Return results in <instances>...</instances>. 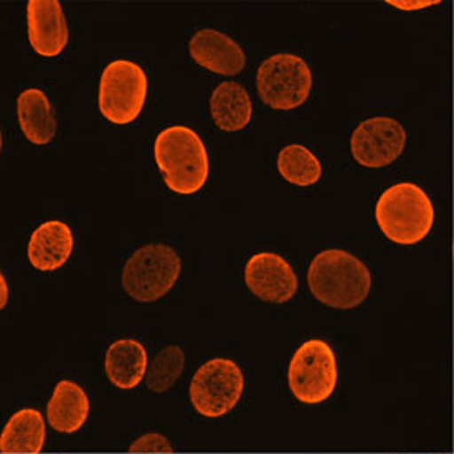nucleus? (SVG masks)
Returning <instances> with one entry per match:
<instances>
[{
	"label": "nucleus",
	"mask_w": 454,
	"mask_h": 454,
	"mask_svg": "<svg viewBox=\"0 0 454 454\" xmlns=\"http://www.w3.org/2000/svg\"><path fill=\"white\" fill-rule=\"evenodd\" d=\"M312 296L333 309H354L371 293L369 268L344 250H325L314 256L308 270Z\"/></svg>",
	"instance_id": "obj_1"
},
{
	"label": "nucleus",
	"mask_w": 454,
	"mask_h": 454,
	"mask_svg": "<svg viewBox=\"0 0 454 454\" xmlns=\"http://www.w3.org/2000/svg\"><path fill=\"white\" fill-rule=\"evenodd\" d=\"M154 157L168 189L192 195L204 189L208 179V154L204 141L185 126H170L159 132Z\"/></svg>",
	"instance_id": "obj_2"
},
{
	"label": "nucleus",
	"mask_w": 454,
	"mask_h": 454,
	"mask_svg": "<svg viewBox=\"0 0 454 454\" xmlns=\"http://www.w3.org/2000/svg\"><path fill=\"white\" fill-rule=\"evenodd\" d=\"M375 220L383 235L396 245H415L430 233L434 208L427 192L402 182L383 192L375 207Z\"/></svg>",
	"instance_id": "obj_3"
},
{
	"label": "nucleus",
	"mask_w": 454,
	"mask_h": 454,
	"mask_svg": "<svg viewBox=\"0 0 454 454\" xmlns=\"http://www.w3.org/2000/svg\"><path fill=\"white\" fill-rule=\"evenodd\" d=\"M182 262L177 251L164 243L134 251L122 268L121 283L126 294L139 302L164 298L179 279Z\"/></svg>",
	"instance_id": "obj_4"
},
{
	"label": "nucleus",
	"mask_w": 454,
	"mask_h": 454,
	"mask_svg": "<svg viewBox=\"0 0 454 454\" xmlns=\"http://www.w3.org/2000/svg\"><path fill=\"white\" fill-rule=\"evenodd\" d=\"M289 390L306 405H317L334 394L337 385V362L334 350L319 339L299 347L289 362Z\"/></svg>",
	"instance_id": "obj_5"
},
{
	"label": "nucleus",
	"mask_w": 454,
	"mask_h": 454,
	"mask_svg": "<svg viewBox=\"0 0 454 454\" xmlns=\"http://www.w3.org/2000/svg\"><path fill=\"white\" fill-rule=\"evenodd\" d=\"M147 96V76L129 60L111 61L99 82L98 106L113 124H131L141 114Z\"/></svg>",
	"instance_id": "obj_6"
},
{
	"label": "nucleus",
	"mask_w": 454,
	"mask_h": 454,
	"mask_svg": "<svg viewBox=\"0 0 454 454\" xmlns=\"http://www.w3.org/2000/svg\"><path fill=\"white\" fill-rule=\"evenodd\" d=\"M256 86L266 106L276 111L296 109L311 95V68L296 55L279 53L262 63Z\"/></svg>",
	"instance_id": "obj_7"
},
{
	"label": "nucleus",
	"mask_w": 454,
	"mask_h": 454,
	"mask_svg": "<svg viewBox=\"0 0 454 454\" xmlns=\"http://www.w3.org/2000/svg\"><path fill=\"white\" fill-rule=\"evenodd\" d=\"M243 388V372L233 360L212 359L195 372L189 394L199 415L220 419L237 407Z\"/></svg>",
	"instance_id": "obj_8"
},
{
	"label": "nucleus",
	"mask_w": 454,
	"mask_h": 454,
	"mask_svg": "<svg viewBox=\"0 0 454 454\" xmlns=\"http://www.w3.org/2000/svg\"><path fill=\"white\" fill-rule=\"evenodd\" d=\"M405 143V128L398 121L380 116L357 126L350 137V151L362 168H380L402 156Z\"/></svg>",
	"instance_id": "obj_9"
},
{
	"label": "nucleus",
	"mask_w": 454,
	"mask_h": 454,
	"mask_svg": "<svg viewBox=\"0 0 454 454\" xmlns=\"http://www.w3.org/2000/svg\"><path fill=\"white\" fill-rule=\"evenodd\" d=\"M245 283L264 302L285 304L296 296L298 276L291 264L276 253H258L245 268Z\"/></svg>",
	"instance_id": "obj_10"
},
{
	"label": "nucleus",
	"mask_w": 454,
	"mask_h": 454,
	"mask_svg": "<svg viewBox=\"0 0 454 454\" xmlns=\"http://www.w3.org/2000/svg\"><path fill=\"white\" fill-rule=\"evenodd\" d=\"M28 40L38 55L59 57L68 45V24L59 0H30L27 5Z\"/></svg>",
	"instance_id": "obj_11"
},
{
	"label": "nucleus",
	"mask_w": 454,
	"mask_h": 454,
	"mask_svg": "<svg viewBox=\"0 0 454 454\" xmlns=\"http://www.w3.org/2000/svg\"><path fill=\"white\" fill-rule=\"evenodd\" d=\"M189 51L197 65L222 76H235L247 65L243 48L233 38L214 28L199 30L192 36Z\"/></svg>",
	"instance_id": "obj_12"
},
{
	"label": "nucleus",
	"mask_w": 454,
	"mask_h": 454,
	"mask_svg": "<svg viewBox=\"0 0 454 454\" xmlns=\"http://www.w3.org/2000/svg\"><path fill=\"white\" fill-rule=\"evenodd\" d=\"M73 251L70 227L59 220L36 228L28 241V262L38 271H57L68 262Z\"/></svg>",
	"instance_id": "obj_13"
},
{
	"label": "nucleus",
	"mask_w": 454,
	"mask_h": 454,
	"mask_svg": "<svg viewBox=\"0 0 454 454\" xmlns=\"http://www.w3.org/2000/svg\"><path fill=\"white\" fill-rule=\"evenodd\" d=\"M147 352L134 339H121L111 344L105 359L109 382L121 390H132L143 382L147 373Z\"/></svg>",
	"instance_id": "obj_14"
},
{
	"label": "nucleus",
	"mask_w": 454,
	"mask_h": 454,
	"mask_svg": "<svg viewBox=\"0 0 454 454\" xmlns=\"http://www.w3.org/2000/svg\"><path fill=\"white\" fill-rule=\"evenodd\" d=\"M90 415V400L78 383L61 380L48 402V425L59 433H76Z\"/></svg>",
	"instance_id": "obj_15"
},
{
	"label": "nucleus",
	"mask_w": 454,
	"mask_h": 454,
	"mask_svg": "<svg viewBox=\"0 0 454 454\" xmlns=\"http://www.w3.org/2000/svg\"><path fill=\"white\" fill-rule=\"evenodd\" d=\"M17 114L20 129L30 143L45 145L57 136V120L43 91L25 90L17 99Z\"/></svg>",
	"instance_id": "obj_16"
},
{
	"label": "nucleus",
	"mask_w": 454,
	"mask_h": 454,
	"mask_svg": "<svg viewBox=\"0 0 454 454\" xmlns=\"http://www.w3.org/2000/svg\"><path fill=\"white\" fill-rule=\"evenodd\" d=\"M210 113L218 129L227 132L241 131L250 124V95L235 82L220 83L210 98Z\"/></svg>",
	"instance_id": "obj_17"
},
{
	"label": "nucleus",
	"mask_w": 454,
	"mask_h": 454,
	"mask_svg": "<svg viewBox=\"0 0 454 454\" xmlns=\"http://www.w3.org/2000/svg\"><path fill=\"white\" fill-rule=\"evenodd\" d=\"M47 438L45 421L38 410L24 408L12 415L0 436L2 453H40Z\"/></svg>",
	"instance_id": "obj_18"
},
{
	"label": "nucleus",
	"mask_w": 454,
	"mask_h": 454,
	"mask_svg": "<svg viewBox=\"0 0 454 454\" xmlns=\"http://www.w3.org/2000/svg\"><path fill=\"white\" fill-rule=\"evenodd\" d=\"M278 170L283 179L299 187H309L323 177V164L309 149L291 144L278 154Z\"/></svg>",
	"instance_id": "obj_19"
},
{
	"label": "nucleus",
	"mask_w": 454,
	"mask_h": 454,
	"mask_svg": "<svg viewBox=\"0 0 454 454\" xmlns=\"http://www.w3.org/2000/svg\"><path fill=\"white\" fill-rule=\"evenodd\" d=\"M185 367V354L179 346L164 347L151 362L145 373V385L151 392L164 394L177 382Z\"/></svg>",
	"instance_id": "obj_20"
},
{
	"label": "nucleus",
	"mask_w": 454,
	"mask_h": 454,
	"mask_svg": "<svg viewBox=\"0 0 454 454\" xmlns=\"http://www.w3.org/2000/svg\"><path fill=\"white\" fill-rule=\"evenodd\" d=\"M131 453H172L174 448L166 436L159 433H147L132 442Z\"/></svg>",
	"instance_id": "obj_21"
},
{
	"label": "nucleus",
	"mask_w": 454,
	"mask_h": 454,
	"mask_svg": "<svg viewBox=\"0 0 454 454\" xmlns=\"http://www.w3.org/2000/svg\"><path fill=\"white\" fill-rule=\"evenodd\" d=\"M438 4L436 0L434 2H428V0H423V2H396V0H390L388 5H394L396 9H402V11H413V9H425V7H430Z\"/></svg>",
	"instance_id": "obj_22"
},
{
	"label": "nucleus",
	"mask_w": 454,
	"mask_h": 454,
	"mask_svg": "<svg viewBox=\"0 0 454 454\" xmlns=\"http://www.w3.org/2000/svg\"><path fill=\"white\" fill-rule=\"evenodd\" d=\"M0 285H2V302H0V308L5 309L7 299H9V289H7V281H5L4 276H0Z\"/></svg>",
	"instance_id": "obj_23"
}]
</instances>
